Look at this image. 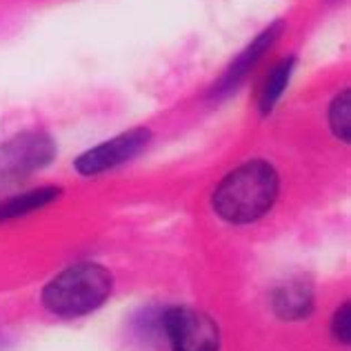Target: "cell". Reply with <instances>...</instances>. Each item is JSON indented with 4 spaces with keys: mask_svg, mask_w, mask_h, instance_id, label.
Instances as JSON below:
<instances>
[{
    "mask_svg": "<svg viewBox=\"0 0 351 351\" xmlns=\"http://www.w3.org/2000/svg\"><path fill=\"white\" fill-rule=\"evenodd\" d=\"M280 176L271 162L254 158L232 169L214 191V211L229 225H249L267 216L278 200Z\"/></svg>",
    "mask_w": 351,
    "mask_h": 351,
    "instance_id": "obj_1",
    "label": "cell"
},
{
    "mask_svg": "<svg viewBox=\"0 0 351 351\" xmlns=\"http://www.w3.org/2000/svg\"><path fill=\"white\" fill-rule=\"evenodd\" d=\"M114 291V276L96 263H80L62 269L45 285L43 307L58 318H80L94 313Z\"/></svg>",
    "mask_w": 351,
    "mask_h": 351,
    "instance_id": "obj_2",
    "label": "cell"
},
{
    "mask_svg": "<svg viewBox=\"0 0 351 351\" xmlns=\"http://www.w3.org/2000/svg\"><path fill=\"white\" fill-rule=\"evenodd\" d=\"M160 327L171 351H220V329L205 311L169 307L160 316Z\"/></svg>",
    "mask_w": 351,
    "mask_h": 351,
    "instance_id": "obj_3",
    "label": "cell"
},
{
    "mask_svg": "<svg viewBox=\"0 0 351 351\" xmlns=\"http://www.w3.org/2000/svg\"><path fill=\"white\" fill-rule=\"evenodd\" d=\"M152 141L149 127H134L129 132L114 136L112 141H105L96 147H91L85 154H80L73 167L80 176H98L112 171L120 165L134 160Z\"/></svg>",
    "mask_w": 351,
    "mask_h": 351,
    "instance_id": "obj_4",
    "label": "cell"
},
{
    "mask_svg": "<svg viewBox=\"0 0 351 351\" xmlns=\"http://www.w3.org/2000/svg\"><path fill=\"white\" fill-rule=\"evenodd\" d=\"M56 156V143L45 132H23L0 145V173L27 176L45 169Z\"/></svg>",
    "mask_w": 351,
    "mask_h": 351,
    "instance_id": "obj_5",
    "label": "cell"
},
{
    "mask_svg": "<svg viewBox=\"0 0 351 351\" xmlns=\"http://www.w3.org/2000/svg\"><path fill=\"white\" fill-rule=\"evenodd\" d=\"M282 32H285L282 21H276L269 27H265V29L232 60V64L225 69V73L218 78V82H214V87L209 89V98H225L232 94V91H236L240 82H243L249 73L254 71L256 64L263 60L265 53L274 47L276 40L282 36Z\"/></svg>",
    "mask_w": 351,
    "mask_h": 351,
    "instance_id": "obj_6",
    "label": "cell"
},
{
    "mask_svg": "<svg viewBox=\"0 0 351 351\" xmlns=\"http://www.w3.org/2000/svg\"><path fill=\"white\" fill-rule=\"evenodd\" d=\"M313 285L304 278H291L271 293V307L282 320H304L313 311Z\"/></svg>",
    "mask_w": 351,
    "mask_h": 351,
    "instance_id": "obj_7",
    "label": "cell"
},
{
    "mask_svg": "<svg viewBox=\"0 0 351 351\" xmlns=\"http://www.w3.org/2000/svg\"><path fill=\"white\" fill-rule=\"evenodd\" d=\"M62 193L60 187H36L29 191L16 193L5 200H0V223H9V220L29 216L34 211H40L43 207L51 205L53 200Z\"/></svg>",
    "mask_w": 351,
    "mask_h": 351,
    "instance_id": "obj_8",
    "label": "cell"
},
{
    "mask_svg": "<svg viewBox=\"0 0 351 351\" xmlns=\"http://www.w3.org/2000/svg\"><path fill=\"white\" fill-rule=\"evenodd\" d=\"M293 69H295V56H287L280 62H276L269 69V73H267L265 85L261 89V98H258V107H261L263 116L271 114L276 105L280 103L285 89H287L289 80L293 76Z\"/></svg>",
    "mask_w": 351,
    "mask_h": 351,
    "instance_id": "obj_9",
    "label": "cell"
},
{
    "mask_svg": "<svg viewBox=\"0 0 351 351\" xmlns=\"http://www.w3.org/2000/svg\"><path fill=\"white\" fill-rule=\"evenodd\" d=\"M329 127L338 141H351V91L343 89L329 107Z\"/></svg>",
    "mask_w": 351,
    "mask_h": 351,
    "instance_id": "obj_10",
    "label": "cell"
},
{
    "mask_svg": "<svg viewBox=\"0 0 351 351\" xmlns=\"http://www.w3.org/2000/svg\"><path fill=\"white\" fill-rule=\"evenodd\" d=\"M331 334L338 343L349 345L351 343V304L343 302L338 307V311L331 318Z\"/></svg>",
    "mask_w": 351,
    "mask_h": 351,
    "instance_id": "obj_11",
    "label": "cell"
}]
</instances>
